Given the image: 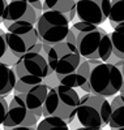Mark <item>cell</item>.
Here are the masks:
<instances>
[{"label":"cell","mask_w":124,"mask_h":130,"mask_svg":"<svg viewBox=\"0 0 124 130\" xmlns=\"http://www.w3.org/2000/svg\"><path fill=\"white\" fill-rule=\"evenodd\" d=\"M48 89L50 87L47 86V83L42 82V83L31 86L26 92L18 94L24 99V102L28 105L29 109L38 117V120L43 116V104L47 98Z\"/></svg>","instance_id":"obj_12"},{"label":"cell","mask_w":124,"mask_h":130,"mask_svg":"<svg viewBox=\"0 0 124 130\" xmlns=\"http://www.w3.org/2000/svg\"><path fill=\"white\" fill-rule=\"evenodd\" d=\"M17 21H30L33 24H37V9L33 7L31 3L25 0H10L7 4L3 16V24L5 27L12 25Z\"/></svg>","instance_id":"obj_11"},{"label":"cell","mask_w":124,"mask_h":130,"mask_svg":"<svg viewBox=\"0 0 124 130\" xmlns=\"http://www.w3.org/2000/svg\"><path fill=\"white\" fill-rule=\"evenodd\" d=\"M5 32L7 31H3L0 29V61L5 62L7 65L13 67L18 57L15 56L13 53L9 51L8 44H7V39H5Z\"/></svg>","instance_id":"obj_19"},{"label":"cell","mask_w":124,"mask_h":130,"mask_svg":"<svg viewBox=\"0 0 124 130\" xmlns=\"http://www.w3.org/2000/svg\"><path fill=\"white\" fill-rule=\"evenodd\" d=\"M13 69L17 79L30 86L44 82L48 74L54 72L50 68L46 56L41 52H28L20 56L13 65Z\"/></svg>","instance_id":"obj_5"},{"label":"cell","mask_w":124,"mask_h":130,"mask_svg":"<svg viewBox=\"0 0 124 130\" xmlns=\"http://www.w3.org/2000/svg\"><path fill=\"white\" fill-rule=\"evenodd\" d=\"M111 0H77L76 12L81 21L99 26L108 20Z\"/></svg>","instance_id":"obj_10"},{"label":"cell","mask_w":124,"mask_h":130,"mask_svg":"<svg viewBox=\"0 0 124 130\" xmlns=\"http://www.w3.org/2000/svg\"><path fill=\"white\" fill-rule=\"evenodd\" d=\"M76 46L84 59H99L102 61H107L114 53L111 37L103 27L99 26L78 32Z\"/></svg>","instance_id":"obj_4"},{"label":"cell","mask_w":124,"mask_h":130,"mask_svg":"<svg viewBox=\"0 0 124 130\" xmlns=\"http://www.w3.org/2000/svg\"><path fill=\"white\" fill-rule=\"evenodd\" d=\"M108 126L111 129H124V94L114 96L111 102V116Z\"/></svg>","instance_id":"obj_14"},{"label":"cell","mask_w":124,"mask_h":130,"mask_svg":"<svg viewBox=\"0 0 124 130\" xmlns=\"http://www.w3.org/2000/svg\"><path fill=\"white\" fill-rule=\"evenodd\" d=\"M124 82L121 69L118 65L102 61L97 64L90 74V89L93 94L112 96L120 91Z\"/></svg>","instance_id":"obj_6"},{"label":"cell","mask_w":124,"mask_h":130,"mask_svg":"<svg viewBox=\"0 0 124 130\" xmlns=\"http://www.w3.org/2000/svg\"><path fill=\"white\" fill-rule=\"evenodd\" d=\"M37 125L38 117L28 108L24 99L15 94L9 102L7 117L3 122L4 129H37Z\"/></svg>","instance_id":"obj_9"},{"label":"cell","mask_w":124,"mask_h":130,"mask_svg":"<svg viewBox=\"0 0 124 130\" xmlns=\"http://www.w3.org/2000/svg\"><path fill=\"white\" fill-rule=\"evenodd\" d=\"M65 16H67V18L69 20V22H72V21H73V18H75V16H77V12H76V7H73L71 10H68V12L65 13Z\"/></svg>","instance_id":"obj_22"},{"label":"cell","mask_w":124,"mask_h":130,"mask_svg":"<svg viewBox=\"0 0 124 130\" xmlns=\"http://www.w3.org/2000/svg\"><path fill=\"white\" fill-rule=\"evenodd\" d=\"M80 96L75 87L58 83L48 89L47 98L43 104L44 116H59L71 124L76 118Z\"/></svg>","instance_id":"obj_1"},{"label":"cell","mask_w":124,"mask_h":130,"mask_svg":"<svg viewBox=\"0 0 124 130\" xmlns=\"http://www.w3.org/2000/svg\"><path fill=\"white\" fill-rule=\"evenodd\" d=\"M8 105H9V103L7 102L5 96H0V125H3L5 117H7Z\"/></svg>","instance_id":"obj_20"},{"label":"cell","mask_w":124,"mask_h":130,"mask_svg":"<svg viewBox=\"0 0 124 130\" xmlns=\"http://www.w3.org/2000/svg\"><path fill=\"white\" fill-rule=\"evenodd\" d=\"M25 2H29V3L33 4V3H35V2H39V0H25Z\"/></svg>","instance_id":"obj_26"},{"label":"cell","mask_w":124,"mask_h":130,"mask_svg":"<svg viewBox=\"0 0 124 130\" xmlns=\"http://www.w3.org/2000/svg\"><path fill=\"white\" fill-rule=\"evenodd\" d=\"M69 24L71 22L65 13L60 10H43L35 24L41 42L46 44H55L58 42L65 40L71 29Z\"/></svg>","instance_id":"obj_8"},{"label":"cell","mask_w":124,"mask_h":130,"mask_svg":"<svg viewBox=\"0 0 124 130\" xmlns=\"http://www.w3.org/2000/svg\"><path fill=\"white\" fill-rule=\"evenodd\" d=\"M108 21L112 29L118 24L124 22V0H111Z\"/></svg>","instance_id":"obj_17"},{"label":"cell","mask_w":124,"mask_h":130,"mask_svg":"<svg viewBox=\"0 0 124 130\" xmlns=\"http://www.w3.org/2000/svg\"><path fill=\"white\" fill-rule=\"evenodd\" d=\"M77 0H43V10H60L63 13H67L73 7H76Z\"/></svg>","instance_id":"obj_18"},{"label":"cell","mask_w":124,"mask_h":130,"mask_svg":"<svg viewBox=\"0 0 124 130\" xmlns=\"http://www.w3.org/2000/svg\"><path fill=\"white\" fill-rule=\"evenodd\" d=\"M112 52L119 59H124V22L118 24L111 32Z\"/></svg>","instance_id":"obj_15"},{"label":"cell","mask_w":124,"mask_h":130,"mask_svg":"<svg viewBox=\"0 0 124 130\" xmlns=\"http://www.w3.org/2000/svg\"><path fill=\"white\" fill-rule=\"evenodd\" d=\"M38 130H67L68 122L59 116H44L42 121H38Z\"/></svg>","instance_id":"obj_16"},{"label":"cell","mask_w":124,"mask_h":130,"mask_svg":"<svg viewBox=\"0 0 124 130\" xmlns=\"http://www.w3.org/2000/svg\"><path fill=\"white\" fill-rule=\"evenodd\" d=\"M121 73H123V77H124V60H123V65H121Z\"/></svg>","instance_id":"obj_25"},{"label":"cell","mask_w":124,"mask_h":130,"mask_svg":"<svg viewBox=\"0 0 124 130\" xmlns=\"http://www.w3.org/2000/svg\"><path fill=\"white\" fill-rule=\"evenodd\" d=\"M8 2L7 0H0V22H3V16H4V10L7 8Z\"/></svg>","instance_id":"obj_21"},{"label":"cell","mask_w":124,"mask_h":130,"mask_svg":"<svg viewBox=\"0 0 124 130\" xmlns=\"http://www.w3.org/2000/svg\"><path fill=\"white\" fill-rule=\"evenodd\" d=\"M17 77L13 67L0 61V96H7L15 89Z\"/></svg>","instance_id":"obj_13"},{"label":"cell","mask_w":124,"mask_h":130,"mask_svg":"<svg viewBox=\"0 0 124 130\" xmlns=\"http://www.w3.org/2000/svg\"><path fill=\"white\" fill-rule=\"evenodd\" d=\"M5 39L9 51L17 57L28 52L42 53L43 43L39 39L35 24L30 21H17L9 25L7 27Z\"/></svg>","instance_id":"obj_3"},{"label":"cell","mask_w":124,"mask_h":130,"mask_svg":"<svg viewBox=\"0 0 124 130\" xmlns=\"http://www.w3.org/2000/svg\"><path fill=\"white\" fill-rule=\"evenodd\" d=\"M44 56L56 75H64L75 72L82 61V56L77 46L68 40H61L51 44Z\"/></svg>","instance_id":"obj_7"},{"label":"cell","mask_w":124,"mask_h":130,"mask_svg":"<svg viewBox=\"0 0 124 130\" xmlns=\"http://www.w3.org/2000/svg\"><path fill=\"white\" fill-rule=\"evenodd\" d=\"M111 116V103L106 96L86 92L80 98V104L77 108V115L82 129L99 130L103 125H108Z\"/></svg>","instance_id":"obj_2"},{"label":"cell","mask_w":124,"mask_h":130,"mask_svg":"<svg viewBox=\"0 0 124 130\" xmlns=\"http://www.w3.org/2000/svg\"><path fill=\"white\" fill-rule=\"evenodd\" d=\"M120 94H124V82H123V85H121V87H120V91H119Z\"/></svg>","instance_id":"obj_24"},{"label":"cell","mask_w":124,"mask_h":130,"mask_svg":"<svg viewBox=\"0 0 124 130\" xmlns=\"http://www.w3.org/2000/svg\"><path fill=\"white\" fill-rule=\"evenodd\" d=\"M33 7H34L37 10H43V3L41 2V0H39V2H35V3H33Z\"/></svg>","instance_id":"obj_23"}]
</instances>
